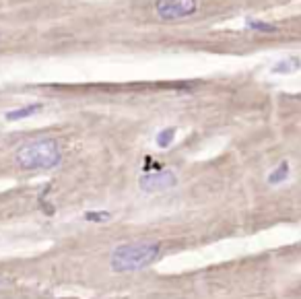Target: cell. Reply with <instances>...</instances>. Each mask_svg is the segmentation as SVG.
I'll list each match as a JSON object with an SVG mask.
<instances>
[{
    "label": "cell",
    "mask_w": 301,
    "mask_h": 299,
    "mask_svg": "<svg viewBox=\"0 0 301 299\" xmlns=\"http://www.w3.org/2000/svg\"><path fill=\"white\" fill-rule=\"evenodd\" d=\"M198 0H157L155 12L161 21H182L196 15Z\"/></svg>",
    "instance_id": "3957f363"
},
{
    "label": "cell",
    "mask_w": 301,
    "mask_h": 299,
    "mask_svg": "<svg viewBox=\"0 0 301 299\" xmlns=\"http://www.w3.org/2000/svg\"><path fill=\"white\" fill-rule=\"evenodd\" d=\"M175 128L171 126V128H163L159 134H157V147H161V149H167L171 143H173V139H175Z\"/></svg>",
    "instance_id": "9c48e42d"
},
{
    "label": "cell",
    "mask_w": 301,
    "mask_h": 299,
    "mask_svg": "<svg viewBox=\"0 0 301 299\" xmlns=\"http://www.w3.org/2000/svg\"><path fill=\"white\" fill-rule=\"evenodd\" d=\"M42 103H29V105H23V107H17V110H10L6 112V120L8 122H19V120H25V118H29L33 114H37L39 110H42Z\"/></svg>",
    "instance_id": "8992f818"
},
{
    "label": "cell",
    "mask_w": 301,
    "mask_h": 299,
    "mask_svg": "<svg viewBox=\"0 0 301 299\" xmlns=\"http://www.w3.org/2000/svg\"><path fill=\"white\" fill-rule=\"evenodd\" d=\"M159 243L157 241H134L122 243L112 252L109 268L114 273H136L153 264L159 258Z\"/></svg>",
    "instance_id": "6da1fadb"
},
{
    "label": "cell",
    "mask_w": 301,
    "mask_h": 299,
    "mask_svg": "<svg viewBox=\"0 0 301 299\" xmlns=\"http://www.w3.org/2000/svg\"><path fill=\"white\" fill-rule=\"evenodd\" d=\"M15 163L25 171L54 169L62 163L60 145L54 139H39V141L25 143L15 153Z\"/></svg>",
    "instance_id": "7a4b0ae2"
},
{
    "label": "cell",
    "mask_w": 301,
    "mask_h": 299,
    "mask_svg": "<svg viewBox=\"0 0 301 299\" xmlns=\"http://www.w3.org/2000/svg\"><path fill=\"white\" fill-rule=\"evenodd\" d=\"M299 246H301V243H299Z\"/></svg>",
    "instance_id": "8fae6325"
},
{
    "label": "cell",
    "mask_w": 301,
    "mask_h": 299,
    "mask_svg": "<svg viewBox=\"0 0 301 299\" xmlns=\"http://www.w3.org/2000/svg\"><path fill=\"white\" fill-rule=\"evenodd\" d=\"M245 27L254 29V31H260V33H277L279 31L277 25L266 23V21H258V19H245Z\"/></svg>",
    "instance_id": "ba28073f"
},
{
    "label": "cell",
    "mask_w": 301,
    "mask_h": 299,
    "mask_svg": "<svg viewBox=\"0 0 301 299\" xmlns=\"http://www.w3.org/2000/svg\"><path fill=\"white\" fill-rule=\"evenodd\" d=\"M287 178H289V163L283 161V163H279V165H277L275 171L268 173V184L270 186H277V184H283Z\"/></svg>",
    "instance_id": "52a82bcc"
},
{
    "label": "cell",
    "mask_w": 301,
    "mask_h": 299,
    "mask_svg": "<svg viewBox=\"0 0 301 299\" xmlns=\"http://www.w3.org/2000/svg\"><path fill=\"white\" fill-rule=\"evenodd\" d=\"M299 69H301V58L299 56H289V58L279 60L270 69V73L272 75H291V73H297Z\"/></svg>",
    "instance_id": "5b68a950"
},
{
    "label": "cell",
    "mask_w": 301,
    "mask_h": 299,
    "mask_svg": "<svg viewBox=\"0 0 301 299\" xmlns=\"http://www.w3.org/2000/svg\"><path fill=\"white\" fill-rule=\"evenodd\" d=\"M112 219V213L107 211H89L85 213V221H91V223H105Z\"/></svg>",
    "instance_id": "30bf717a"
},
{
    "label": "cell",
    "mask_w": 301,
    "mask_h": 299,
    "mask_svg": "<svg viewBox=\"0 0 301 299\" xmlns=\"http://www.w3.org/2000/svg\"><path fill=\"white\" fill-rule=\"evenodd\" d=\"M139 186L143 192L155 194V192H163V190H169L177 186V175L171 169H159V171H150L141 175Z\"/></svg>",
    "instance_id": "277c9868"
}]
</instances>
